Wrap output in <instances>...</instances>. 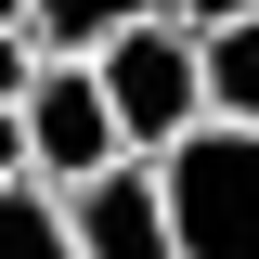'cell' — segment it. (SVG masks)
Masks as SVG:
<instances>
[{"label":"cell","mask_w":259,"mask_h":259,"mask_svg":"<svg viewBox=\"0 0 259 259\" xmlns=\"http://www.w3.org/2000/svg\"><path fill=\"white\" fill-rule=\"evenodd\" d=\"M91 78H104V104H117V143L143 168L156 156H182L194 130H207V52H194V26H130V39H104L91 52Z\"/></svg>","instance_id":"cell-1"},{"label":"cell","mask_w":259,"mask_h":259,"mask_svg":"<svg viewBox=\"0 0 259 259\" xmlns=\"http://www.w3.org/2000/svg\"><path fill=\"white\" fill-rule=\"evenodd\" d=\"M168 182V259H259V130H194Z\"/></svg>","instance_id":"cell-2"},{"label":"cell","mask_w":259,"mask_h":259,"mask_svg":"<svg viewBox=\"0 0 259 259\" xmlns=\"http://www.w3.org/2000/svg\"><path fill=\"white\" fill-rule=\"evenodd\" d=\"M26 156H39V194H78V182H104V168H130L117 104H104L91 65H65V52H52V78L26 91Z\"/></svg>","instance_id":"cell-3"},{"label":"cell","mask_w":259,"mask_h":259,"mask_svg":"<svg viewBox=\"0 0 259 259\" xmlns=\"http://www.w3.org/2000/svg\"><path fill=\"white\" fill-rule=\"evenodd\" d=\"M52 207H65V246L78 259H168V182L143 156L104 168V182H78V194H52Z\"/></svg>","instance_id":"cell-4"},{"label":"cell","mask_w":259,"mask_h":259,"mask_svg":"<svg viewBox=\"0 0 259 259\" xmlns=\"http://www.w3.org/2000/svg\"><path fill=\"white\" fill-rule=\"evenodd\" d=\"M168 0H26V26H39V52H65V65H91L104 39H130V26H156Z\"/></svg>","instance_id":"cell-5"},{"label":"cell","mask_w":259,"mask_h":259,"mask_svg":"<svg viewBox=\"0 0 259 259\" xmlns=\"http://www.w3.org/2000/svg\"><path fill=\"white\" fill-rule=\"evenodd\" d=\"M194 52H207V130H259V26H221Z\"/></svg>","instance_id":"cell-6"},{"label":"cell","mask_w":259,"mask_h":259,"mask_svg":"<svg viewBox=\"0 0 259 259\" xmlns=\"http://www.w3.org/2000/svg\"><path fill=\"white\" fill-rule=\"evenodd\" d=\"M0 259H78V246H65V207H52V194H0Z\"/></svg>","instance_id":"cell-7"},{"label":"cell","mask_w":259,"mask_h":259,"mask_svg":"<svg viewBox=\"0 0 259 259\" xmlns=\"http://www.w3.org/2000/svg\"><path fill=\"white\" fill-rule=\"evenodd\" d=\"M39 78H52V52H39V26H0V104H26Z\"/></svg>","instance_id":"cell-8"},{"label":"cell","mask_w":259,"mask_h":259,"mask_svg":"<svg viewBox=\"0 0 259 259\" xmlns=\"http://www.w3.org/2000/svg\"><path fill=\"white\" fill-rule=\"evenodd\" d=\"M168 26H194V39H221V26H259V0H168Z\"/></svg>","instance_id":"cell-9"},{"label":"cell","mask_w":259,"mask_h":259,"mask_svg":"<svg viewBox=\"0 0 259 259\" xmlns=\"http://www.w3.org/2000/svg\"><path fill=\"white\" fill-rule=\"evenodd\" d=\"M39 156H26V104H0V194H26Z\"/></svg>","instance_id":"cell-10"},{"label":"cell","mask_w":259,"mask_h":259,"mask_svg":"<svg viewBox=\"0 0 259 259\" xmlns=\"http://www.w3.org/2000/svg\"><path fill=\"white\" fill-rule=\"evenodd\" d=\"M0 26H26V0H0Z\"/></svg>","instance_id":"cell-11"}]
</instances>
